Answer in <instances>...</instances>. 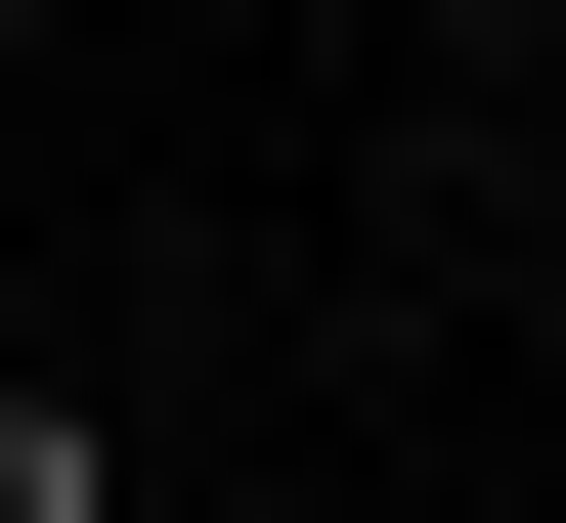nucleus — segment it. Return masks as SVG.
<instances>
[{
    "mask_svg": "<svg viewBox=\"0 0 566 523\" xmlns=\"http://www.w3.org/2000/svg\"><path fill=\"white\" fill-rule=\"evenodd\" d=\"M0 523H132V437H87V393H0Z\"/></svg>",
    "mask_w": 566,
    "mask_h": 523,
    "instance_id": "obj_1",
    "label": "nucleus"
},
{
    "mask_svg": "<svg viewBox=\"0 0 566 523\" xmlns=\"http://www.w3.org/2000/svg\"><path fill=\"white\" fill-rule=\"evenodd\" d=\"M436 44H480V0H436Z\"/></svg>",
    "mask_w": 566,
    "mask_h": 523,
    "instance_id": "obj_2",
    "label": "nucleus"
}]
</instances>
